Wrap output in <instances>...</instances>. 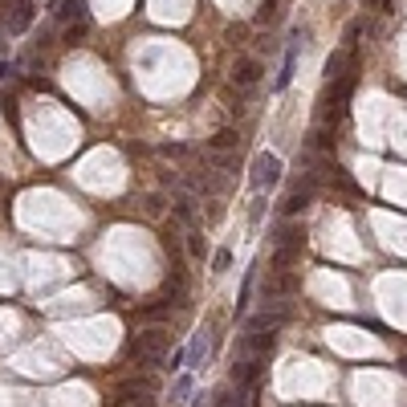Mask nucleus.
<instances>
[{
    "mask_svg": "<svg viewBox=\"0 0 407 407\" xmlns=\"http://www.w3.org/2000/svg\"><path fill=\"white\" fill-rule=\"evenodd\" d=\"M167 350H171V330H163V326H151L143 334H134V342H130V355L143 367H159Z\"/></svg>",
    "mask_w": 407,
    "mask_h": 407,
    "instance_id": "1",
    "label": "nucleus"
},
{
    "mask_svg": "<svg viewBox=\"0 0 407 407\" xmlns=\"http://www.w3.org/2000/svg\"><path fill=\"white\" fill-rule=\"evenodd\" d=\"M281 176H285V163H281V155H273V151H260L257 159H253V167H248V188H253V195H269L281 183Z\"/></svg>",
    "mask_w": 407,
    "mask_h": 407,
    "instance_id": "2",
    "label": "nucleus"
},
{
    "mask_svg": "<svg viewBox=\"0 0 407 407\" xmlns=\"http://www.w3.org/2000/svg\"><path fill=\"white\" fill-rule=\"evenodd\" d=\"M260 74H265V65H260L257 57H236V62H232V81H236L241 90H253L260 81Z\"/></svg>",
    "mask_w": 407,
    "mask_h": 407,
    "instance_id": "3",
    "label": "nucleus"
},
{
    "mask_svg": "<svg viewBox=\"0 0 407 407\" xmlns=\"http://www.w3.org/2000/svg\"><path fill=\"white\" fill-rule=\"evenodd\" d=\"M273 248H290V253H302V248H306V232H302V224H293V220L277 224Z\"/></svg>",
    "mask_w": 407,
    "mask_h": 407,
    "instance_id": "4",
    "label": "nucleus"
},
{
    "mask_svg": "<svg viewBox=\"0 0 407 407\" xmlns=\"http://www.w3.org/2000/svg\"><path fill=\"white\" fill-rule=\"evenodd\" d=\"M260 367H265V358L244 355L241 362H232V371H228V383H236V387H248V383H253V379L260 374Z\"/></svg>",
    "mask_w": 407,
    "mask_h": 407,
    "instance_id": "5",
    "label": "nucleus"
},
{
    "mask_svg": "<svg viewBox=\"0 0 407 407\" xmlns=\"http://www.w3.org/2000/svg\"><path fill=\"white\" fill-rule=\"evenodd\" d=\"M309 200H314V183H302V188H293V192H290V200L281 204L285 220H293L297 212H306V208H309Z\"/></svg>",
    "mask_w": 407,
    "mask_h": 407,
    "instance_id": "6",
    "label": "nucleus"
},
{
    "mask_svg": "<svg viewBox=\"0 0 407 407\" xmlns=\"http://www.w3.org/2000/svg\"><path fill=\"white\" fill-rule=\"evenodd\" d=\"M212 407H248V399H244V387H236V383L220 387L216 395H212Z\"/></svg>",
    "mask_w": 407,
    "mask_h": 407,
    "instance_id": "7",
    "label": "nucleus"
},
{
    "mask_svg": "<svg viewBox=\"0 0 407 407\" xmlns=\"http://www.w3.org/2000/svg\"><path fill=\"white\" fill-rule=\"evenodd\" d=\"M33 25V0H16L13 16H8V33H25Z\"/></svg>",
    "mask_w": 407,
    "mask_h": 407,
    "instance_id": "8",
    "label": "nucleus"
},
{
    "mask_svg": "<svg viewBox=\"0 0 407 407\" xmlns=\"http://www.w3.org/2000/svg\"><path fill=\"white\" fill-rule=\"evenodd\" d=\"M208 147H212V151H224V155H232V151L241 147V134H236L232 127H220V130L208 139Z\"/></svg>",
    "mask_w": 407,
    "mask_h": 407,
    "instance_id": "9",
    "label": "nucleus"
},
{
    "mask_svg": "<svg viewBox=\"0 0 407 407\" xmlns=\"http://www.w3.org/2000/svg\"><path fill=\"white\" fill-rule=\"evenodd\" d=\"M253 21H257V25H273L277 21V0H260V8H257Z\"/></svg>",
    "mask_w": 407,
    "mask_h": 407,
    "instance_id": "10",
    "label": "nucleus"
},
{
    "mask_svg": "<svg viewBox=\"0 0 407 407\" xmlns=\"http://www.w3.org/2000/svg\"><path fill=\"white\" fill-rule=\"evenodd\" d=\"M188 395H192V379H188V374H179L176 387H171V403H183Z\"/></svg>",
    "mask_w": 407,
    "mask_h": 407,
    "instance_id": "11",
    "label": "nucleus"
},
{
    "mask_svg": "<svg viewBox=\"0 0 407 407\" xmlns=\"http://www.w3.org/2000/svg\"><path fill=\"white\" fill-rule=\"evenodd\" d=\"M248 297H253V269H248V273H244L241 297H236V314H244V309H248Z\"/></svg>",
    "mask_w": 407,
    "mask_h": 407,
    "instance_id": "12",
    "label": "nucleus"
},
{
    "mask_svg": "<svg viewBox=\"0 0 407 407\" xmlns=\"http://www.w3.org/2000/svg\"><path fill=\"white\" fill-rule=\"evenodd\" d=\"M188 257L204 260V236H200V232H188Z\"/></svg>",
    "mask_w": 407,
    "mask_h": 407,
    "instance_id": "13",
    "label": "nucleus"
},
{
    "mask_svg": "<svg viewBox=\"0 0 407 407\" xmlns=\"http://www.w3.org/2000/svg\"><path fill=\"white\" fill-rule=\"evenodd\" d=\"M200 358H204V334H195L188 346V367H200Z\"/></svg>",
    "mask_w": 407,
    "mask_h": 407,
    "instance_id": "14",
    "label": "nucleus"
},
{
    "mask_svg": "<svg viewBox=\"0 0 407 407\" xmlns=\"http://www.w3.org/2000/svg\"><path fill=\"white\" fill-rule=\"evenodd\" d=\"M265 208H269V200H265V195H253V208H248V220H253V224H260V220H265Z\"/></svg>",
    "mask_w": 407,
    "mask_h": 407,
    "instance_id": "15",
    "label": "nucleus"
},
{
    "mask_svg": "<svg viewBox=\"0 0 407 407\" xmlns=\"http://www.w3.org/2000/svg\"><path fill=\"white\" fill-rule=\"evenodd\" d=\"M228 265H232V253H228V248H216V257H212V273H228Z\"/></svg>",
    "mask_w": 407,
    "mask_h": 407,
    "instance_id": "16",
    "label": "nucleus"
},
{
    "mask_svg": "<svg viewBox=\"0 0 407 407\" xmlns=\"http://www.w3.org/2000/svg\"><path fill=\"white\" fill-rule=\"evenodd\" d=\"M183 362H188V350H176L171 355V371H183Z\"/></svg>",
    "mask_w": 407,
    "mask_h": 407,
    "instance_id": "17",
    "label": "nucleus"
}]
</instances>
